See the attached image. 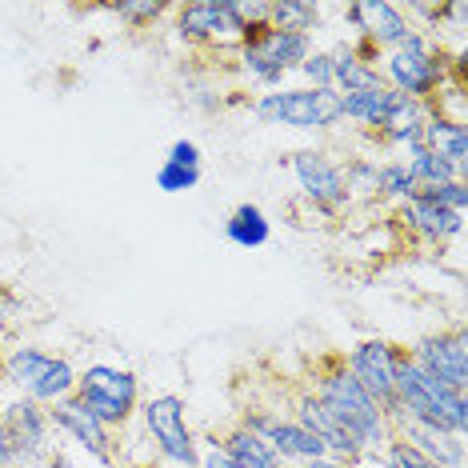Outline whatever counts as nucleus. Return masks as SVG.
<instances>
[{"mask_svg":"<svg viewBox=\"0 0 468 468\" xmlns=\"http://www.w3.org/2000/svg\"><path fill=\"white\" fill-rule=\"evenodd\" d=\"M412 193H417V180L409 176V168H404L400 156H380L377 161V205L397 208Z\"/></svg>","mask_w":468,"mask_h":468,"instance_id":"cd10ccee","label":"nucleus"},{"mask_svg":"<svg viewBox=\"0 0 468 468\" xmlns=\"http://www.w3.org/2000/svg\"><path fill=\"white\" fill-rule=\"evenodd\" d=\"M424 144H429L436 156H444V161L456 168V176L468 180V129L461 121H444V116L432 112L429 129H424Z\"/></svg>","mask_w":468,"mask_h":468,"instance_id":"393cba45","label":"nucleus"},{"mask_svg":"<svg viewBox=\"0 0 468 468\" xmlns=\"http://www.w3.org/2000/svg\"><path fill=\"white\" fill-rule=\"evenodd\" d=\"M377 69H380V84H388L392 92L432 104V97L452 77H464V52H449V45H436L429 33H412L397 48L380 52Z\"/></svg>","mask_w":468,"mask_h":468,"instance_id":"7ed1b4c3","label":"nucleus"},{"mask_svg":"<svg viewBox=\"0 0 468 468\" xmlns=\"http://www.w3.org/2000/svg\"><path fill=\"white\" fill-rule=\"evenodd\" d=\"M316 48V37L308 33H289V28H257L244 45L229 57V72L237 80V89L252 92H272L284 89L296 69L304 65V57Z\"/></svg>","mask_w":468,"mask_h":468,"instance_id":"20e7f679","label":"nucleus"},{"mask_svg":"<svg viewBox=\"0 0 468 468\" xmlns=\"http://www.w3.org/2000/svg\"><path fill=\"white\" fill-rule=\"evenodd\" d=\"M72 397H77L104 429L124 432L136 420V412H141L144 388H141V377H136L129 365H121V360H89V365H80L77 392H72Z\"/></svg>","mask_w":468,"mask_h":468,"instance_id":"39448f33","label":"nucleus"},{"mask_svg":"<svg viewBox=\"0 0 468 468\" xmlns=\"http://www.w3.org/2000/svg\"><path fill=\"white\" fill-rule=\"evenodd\" d=\"M304 385L321 397V404L333 412L340 424H345V432L356 441L360 456H365V461H377L380 449L392 441V420H388V412L380 409V404L345 372L340 353L316 360Z\"/></svg>","mask_w":468,"mask_h":468,"instance_id":"f257e3e1","label":"nucleus"},{"mask_svg":"<svg viewBox=\"0 0 468 468\" xmlns=\"http://www.w3.org/2000/svg\"><path fill=\"white\" fill-rule=\"evenodd\" d=\"M296 77H301L304 89H333V57H328V48L316 45L304 57V65L296 69Z\"/></svg>","mask_w":468,"mask_h":468,"instance_id":"2f4dec72","label":"nucleus"},{"mask_svg":"<svg viewBox=\"0 0 468 468\" xmlns=\"http://www.w3.org/2000/svg\"><path fill=\"white\" fill-rule=\"evenodd\" d=\"M412 368H420L424 377L441 380L456 392H468V340H464V324L452 328H436V333L417 336L404 348Z\"/></svg>","mask_w":468,"mask_h":468,"instance_id":"4468645a","label":"nucleus"},{"mask_svg":"<svg viewBox=\"0 0 468 468\" xmlns=\"http://www.w3.org/2000/svg\"><path fill=\"white\" fill-rule=\"evenodd\" d=\"M217 444L232 456V464H237V468H281L276 452H272L269 444H264L252 429H244L240 420H237V424H229V429L217 436Z\"/></svg>","mask_w":468,"mask_h":468,"instance_id":"a878e982","label":"nucleus"},{"mask_svg":"<svg viewBox=\"0 0 468 468\" xmlns=\"http://www.w3.org/2000/svg\"><path fill=\"white\" fill-rule=\"evenodd\" d=\"M429 121H432V109H429V104H420V101H404V104H400V112L385 124V133H380L372 144L385 148V153H392V156H400L404 148L424 144V129H429Z\"/></svg>","mask_w":468,"mask_h":468,"instance_id":"4be33fe9","label":"nucleus"},{"mask_svg":"<svg viewBox=\"0 0 468 468\" xmlns=\"http://www.w3.org/2000/svg\"><path fill=\"white\" fill-rule=\"evenodd\" d=\"M392 220H397V229L409 240L424 244V249H444V244H452V240L464 237L468 212L444 208L441 200H432L429 193H420V188H417V193L404 200V205L392 208Z\"/></svg>","mask_w":468,"mask_h":468,"instance_id":"f3484780","label":"nucleus"},{"mask_svg":"<svg viewBox=\"0 0 468 468\" xmlns=\"http://www.w3.org/2000/svg\"><path fill=\"white\" fill-rule=\"evenodd\" d=\"M225 240L232 249H244V252H257L264 244L272 240V217L264 212L261 205H252V200H244L229 212L225 220Z\"/></svg>","mask_w":468,"mask_h":468,"instance_id":"5701e85b","label":"nucleus"},{"mask_svg":"<svg viewBox=\"0 0 468 468\" xmlns=\"http://www.w3.org/2000/svg\"><path fill=\"white\" fill-rule=\"evenodd\" d=\"M333 57V92H360V89H377L380 69H377V52H368L365 45H356L353 37H340L333 45H324Z\"/></svg>","mask_w":468,"mask_h":468,"instance_id":"aec40b11","label":"nucleus"},{"mask_svg":"<svg viewBox=\"0 0 468 468\" xmlns=\"http://www.w3.org/2000/svg\"><path fill=\"white\" fill-rule=\"evenodd\" d=\"M80 365L69 353L40 345V340H8L0 353V392L33 400L40 409L69 400L77 392Z\"/></svg>","mask_w":468,"mask_h":468,"instance_id":"f03ea898","label":"nucleus"},{"mask_svg":"<svg viewBox=\"0 0 468 468\" xmlns=\"http://www.w3.org/2000/svg\"><path fill=\"white\" fill-rule=\"evenodd\" d=\"M197 468H237V464H232V456L220 449L217 436H212V441H200V461H197Z\"/></svg>","mask_w":468,"mask_h":468,"instance_id":"c9c22d12","label":"nucleus"},{"mask_svg":"<svg viewBox=\"0 0 468 468\" xmlns=\"http://www.w3.org/2000/svg\"><path fill=\"white\" fill-rule=\"evenodd\" d=\"M333 16V5H316V0H269V25L289 28V33H324V20Z\"/></svg>","mask_w":468,"mask_h":468,"instance_id":"b1692460","label":"nucleus"},{"mask_svg":"<svg viewBox=\"0 0 468 468\" xmlns=\"http://www.w3.org/2000/svg\"><path fill=\"white\" fill-rule=\"evenodd\" d=\"M200 176H205V153H200L197 141H188V136H180L165 148L161 165H156V188L168 197H180V193H193L200 185Z\"/></svg>","mask_w":468,"mask_h":468,"instance_id":"412c9836","label":"nucleus"},{"mask_svg":"<svg viewBox=\"0 0 468 468\" xmlns=\"http://www.w3.org/2000/svg\"><path fill=\"white\" fill-rule=\"evenodd\" d=\"M237 13L244 25H249V33L269 28V0H237Z\"/></svg>","mask_w":468,"mask_h":468,"instance_id":"f704fd0d","label":"nucleus"},{"mask_svg":"<svg viewBox=\"0 0 468 468\" xmlns=\"http://www.w3.org/2000/svg\"><path fill=\"white\" fill-rule=\"evenodd\" d=\"M136 417H141V429L165 468H197L200 436L193 432L188 400L180 392H153V397H144Z\"/></svg>","mask_w":468,"mask_h":468,"instance_id":"1a4fd4ad","label":"nucleus"},{"mask_svg":"<svg viewBox=\"0 0 468 468\" xmlns=\"http://www.w3.org/2000/svg\"><path fill=\"white\" fill-rule=\"evenodd\" d=\"M333 13L340 16V25H348L345 37H353L356 45H365L377 57L417 33L409 16L400 13V5H388V0H353V5H336Z\"/></svg>","mask_w":468,"mask_h":468,"instance_id":"2eb2a0df","label":"nucleus"},{"mask_svg":"<svg viewBox=\"0 0 468 468\" xmlns=\"http://www.w3.org/2000/svg\"><path fill=\"white\" fill-rule=\"evenodd\" d=\"M13 464V449H8V432H5V420H0V468Z\"/></svg>","mask_w":468,"mask_h":468,"instance_id":"4c0bfd02","label":"nucleus"},{"mask_svg":"<svg viewBox=\"0 0 468 468\" xmlns=\"http://www.w3.org/2000/svg\"><path fill=\"white\" fill-rule=\"evenodd\" d=\"M173 37L188 52L232 57L252 33L237 13V0H193V5H173Z\"/></svg>","mask_w":468,"mask_h":468,"instance_id":"6e6552de","label":"nucleus"},{"mask_svg":"<svg viewBox=\"0 0 468 468\" xmlns=\"http://www.w3.org/2000/svg\"><path fill=\"white\" fill-rule=\"evenodd\" d=\"M48 417H52V429H57V441L65 444V449L89 456V461H97V464H116V456H121L116 432L104 429V424L92 417L77 397L52 404Z\"/></svg>","mask_w":468,"mask_h":468,"instance_id":"dca6fc26","label":"nucleus"},{"mask_svg":"<svg viewBox=\"0 0 468 468\" xmlns=\"http://www.w3.org/2000/svg\"><path fill=\"white\" fill-rule=\"evenodd\" d=\"M284 165H289L296 193H301V200L313 212H321V217H345L353 208L348 188H345V173H340V156H333L324 144L296 148Z\"/></svg>","mask_w":468,"mask_h":468,"instance_id":"9b49d317","label":"nucleus"},{"mask_svg":"<svg viewBox=\"0 0 468 468\" xmlns=\"http://www.w3.org/2000/svg\"><path fill=\"white\" fill-rule=\"evenodd\" d=\"M404 168H409V176L417 180V188H432V185H444V180H456V168L444 161V156H436L429 144H412L400 153ZM464 180V176H461Z\"/></svg>","mask_w":468,"mask_h":468,"instance_id":"bb28decb","label":"nucleus"},{"mask_svg":"<svg viewBox=\"0 0 468 468\" xmlns=\"http://www.w3.org/2000/svg\"><path fill=\"white\" fill-rule=\"evenodd\" d=\"M392 436H400L404 444H412L420 456H429V461L441 468H464V461H468V436L444 432V429H436V424L392 420Z\"/></svg>","mask_w":468,"mask_h":468,"instance_id":"6ab92c4d","label":"nucleus"},{"mask_svg":"<svg viewBox=\"0 0 468 468\" xmlns=\"http://www.w3.org/2000/svg\"><path fill=\"white\" fill-rule=\"evenodd\" d=\"M404 360H409L404 356V345H397L388 336H360L340 353L345 372L388 412V420H392V400H397V372Z\"/></svg>","mask_w":468,"mask_h":468,"instance_id":"f8f14e48","label":"nucleus"},{"mask_svg":"<svg viewBox=\"0 0 468 468\" xmlns=\"http://www.w3.org/2000/svg\"><path fill=\"white\" fill-rule=\"evenodd\" d=\"M5 345H8V340H5V328H0V353H5Z\"/></svg>","mask_w":468,"mask_h":468,"instance_id":"58836bf2","label":"nucleus"},{"mask_svg":"<svg viewBox=\"0 0 468 468\" xmlns=\"http://www.w3.org/2000/svg\"><path fill=\"white\" fill-rule=\"evenodd\" d=\"M429 193L432 200H441L444 208H456V212H468V180H444V185H432V188H420Z\"/></svg>","mask_w":468,"mask_h":468,"instance_id":"473e14b6","label":"nucleus"},{"mask_svg":"<svg viewBox=\"0 0 468 468\" xmlns=\"http://www.w3.org/2000/svg\"><path fill=\"white\" fill-rule=\"evenodd\" d=\"M249 112L269 129L289 133H336L340 129V97L333 89H304V84H284L272 92H257L249 101Z\"/></svg>","mask_w":468,"mask_h":468,"instance_id":"423d86ee","label":"nucleus"},{"mask_svg":"<svg viewBox=\"0 0 468 468\" xmlns=\"http://www.w3.org/2000/svg\"><path fill=\"white\" fill-rule=\"evenodd\" d=\"M392 420H420L436 424L444 432H468V392H456L441 380L424 377L409 360L397 372V400H392Z\"/></svg>","mask_w":468,"mask_h":468,"instance_id":"0eeeda50","label":"nucleus"},{"mask_svg":"<svg viewBox=\"0 0 468 468\" xmlns=\"http://www.w3.org/2000/svg\"><path fill=\"white\" fill-rule=\"evenodd\" d=\"M0 420H5L8 449H13L16 468H40L52 456V449L60 444L48 409H40L33 400L5 397V392H0Z\"/></svg>","mask_w":468,"mask_h":468,"instance_id":"ddd939ff","label":"nucleus"},{"mask_svg":"<svg viewBox=\"0 0 468 468\" xmlns=\"http://www.w3.org/2000/svg\"><path fill=\"white\" fill-rule=\"evenodd\" d=\"M40 468H116V464H97V461H89V456H80V452L65 449V444H57L52 456Z\"/></svg>","mask_w":468,"mask_h":468,"instance_id":"72a5a7b5","label":"nucleus"},{"mask_svg":"<svg viewBox=\"0 0 468 468\" xmlns=\"http://www.w3.org/2000/svg\"><path fill=\"white\" fill-rule=\"evenodd\" d=\"M372 464H377V468H441V464H432L429 456H420L412 444H404L400 436H392V441L380 449V456Z\"/></svg>","mask_w":468,"mask_h":468,"instance_id":"7c9ffc66","label":"nucleus"},{"mask_svg":"<svg viewBox=\"0 0 468 468\" xmlns=\"http://www.w3.org/2000/svg\"><path fill=\"white\" fill-rule=\"evenodd\" d=\"M5 468H16V464H5Z\"/></svg>","mask_w":468,"mask_h":468,"instance_id":"ea45409f","label":"nucleus"},{"mask_svg":"<svg viewBox=\"0 0 468 468\" xmlns=\"http://www.w3.org/2000/svg\"><path fill=\"white\" fill-rule=\"evenodd\" d=\"M101 8L129 28H153L173 16V5H161V0H112V5H101Z\"/></svg>","mask_w":468,"mask_h":468,"instance_id":"c756f323","label":"nucleus"},{"mask_svg":"<svg viewBox=\"0 0 468 468\" xmlns=\"http://www.w3.org/2000/svg\"><path fill=\"white\" fill-rule=\"evenodd\" d=\"M340 173H345V188L353 205H377V156L348 153L340 161Z\"/></svg>","mask_w":468,"mask_h":468,"instance_id":"c85d7f7f","label":"nucleus"},{"mask_svg":"<svg viewBox=\"0 0 468 468\" xmlns=\"http://www.w3.org/2000/svg\"><path fill=\"white\" fill-rule=\"evenodd\" d=\"M304 468H377L372 461H340V456H321V461H308Z\"/></svg>","mask_w":468,"mask_h":468,"instance_id":"e433bc0d","label":"nucleus"},{"mask_svg":"<svg viewBox=\"0 0 468 468\" xmlns=\"http://www.w3.org/2000/svg\"><path fill=\"white\" fill-rule=\"evenodd\" d=\"M409 97L392 92L388 84H377V89H360V92H345L340 97V124H348L353 133H360L365 141H377L385 133V124L400 112V104Z\"/></svg>","mask_w":468,"mask_h":468,"instance_id":"a211bd4d","label":"nucleus"},{"mask_svg":"<svg viewBox=\"0 0 468 468\" xmlns=\"http://www.w3.org/2000/svg\"><path fill=\"white\" fill-rule=\"evenodd\" d=\"M237 420L269 444V449L276 452V461H281V468H304L308 461H321V456H328L324 444L316 441V436L308 432L304 424L296 420L289 409H284V404L252 400V404H244V409H240Z\"/></svg>","mask_w":468,"mask_h":468,"instance_id":"9d476101","label":"nucleus"}]
</instances>
